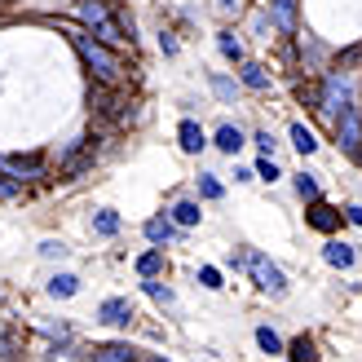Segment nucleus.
<instances>
[{"label":"nucleus","mask_w":362,"mask_h":362,"mask_svg":"<svg viewBox=\"0 0 362 362\" xmlns=\"http://www.w3.org/2000/svg\"><path fill=\"white\" fill-rule=\"evenodd\" d=\"M199 283H204V287H221V274H216L212 265H204V269H199Z\"/></svg>","instance_id":"bb28decb"},{"label":"nucleus","mask_w":362,"mask_h":362,"mask_svg":"<svg viewBox=\"0 0 362 362\" xmlns=\"http://www.w3.org/2000/svg\"><path fill=\"white\" fill-rule=\"evenodd\" d=\"M98 318L106 322V327H129V322H133V305L124 300V296H111V300H102Z\"/></svg>","instance_id":"423d86ee"},{"label":"nucleus","mask_w":362,"mask_h":362,"mask_svg":"<svg viewBox=\"0 0 362 362\" xmlns=\"http://www.w3.org/2000/svg\"><path fill=\"white\" fill-rule=\"evenodd\" d=\"M322 257H327V265L345 269V265H354V247L349 243H327V247H322Z\"/></svg>","instance_id":"4468645a"},{"label":"nucleus","mask_w":362,"mask_h":362,"mask_svg":"<svg viewBox=\"0 0 362 362\" xmlns=\"http://www.w3.org/2000/svg\"><path fill=\"white\" fill-rule=\"evenodd\" d=\"M257 146H261L265 159H269V151H274V137H269V133H257Z\"/></svg>","instance_id":"c756f323"},{"label":"nucleus","mask_w":362,"mask_h":362,"mask_svg":"<svg viewBox=\"0 0 362 362\" xmlns=\"http://www.w3.org/2000/svg\"><path fill=\"white\" fill-rule=\"evenodd\" d=\"M216 146H221L226 155H234V151L243 146V133L234 129V124H221V129H216Z\"/></svg>","instance_id":"ddd939ff"},{"label":"nucleus","mask_w":362,"mask_h":362,"mask_svg":"<svg viewBox=\"0 0 362 362\" xmlns=\"http://www.w3.org/2000/svg\"><path fill=\"white\" fill-rule=\"evenodd\" d=\"M177 137H181V151H190V155H194V151H204V129H199L194 119L181 124V133H177Z\"/></svg>","instance_id":"f8f14e48"},{"label":"nucleus","mask_w":362,"mask_h":362,"mask_svg":"<svg viewBox=\"0 0 362 362\" xmlns=\"http://www.w3.org/2000/svg\"><path fill=\"white\" fill-rule=\"evenodd\" d=\"M296 190L310 199V204H318V181H314L310 173H300V177H296Z\"/></svg>","instance_id":"5701e85b"},{"label":"nucleus","mask_w":362,"mask_h":362,"mask_svg":"<svg viewBox=\"0 0 362 362\" xmlns=\"http://www.w3.org/2000/svg\"><path fill=\"white\" fill-rule=\"evenodd\" d=\"M159 269H164V252H146V257H137V274L141 279H155Z\"/></svg>","instance_id":"f3484780"},{"label":"nucleus","mask_w":362,"mask_h":362,"mask_svg":"<svg viewBox=\"0 0 362 362\" xmlns=\"http://www.w3.org/2000/svg\"><path fill=\"white\" fill-rule=\"evenodd\" d=\"M257 173H261L265 181H274V177H279V168H274V159H261V164H257Z\"/></svg>","instance_id":"c85d7f7f"},{"label":"nucleus","mask_w":362,"mask_h":362,"mask_svg":"<svg viewBox=\"0 0 362 362\" xmlns=\"http://www.w3.org/2000/svg\"><path fill=\"white\" fill-rule=\"evenodd\" d=\"M146 292H151V296H155L159 305H173V292H168L164 283H146Z\"/></svg>","instance_id":"a878e982"},{"label":"nucleus","mask_w":362,"mask_h":362,"mask_svg":"<svg viewBox=\"0 0 362 362\" xmlns=\"http://www.w3.org/2000/svg\"><path fill=\"white\" fill-rule=\"evenodd\" d=\"M292 146H296L300 155H310V151H318V141H314V133L305 129V124H292Z\"/></svg>","instance_id":"6ab92c4d"},{"label":"nucleus","mask_w":362,"mask_h":362,"mask_svg":"<svg viewBox=\"0 0 362 362\" xmlns=\"http://www.w3.org/2000/svg\"><path fill=\"white\" fill-rule=\"evenodd\" d=\"M336 137H340V151L345 155H362V115H358V106L336 115Z\"/></svg>","instance_id":"7ed1b4c3"},{"label":"nucleus","mask_w":362,"mask_h":362,"mask_svg":"<svg viewBox=\"0 0 362 362\" xmlns=\"http://www.w3.org/2000/svg\"><path fill=\"white\" fill-rule=\"evenodd\" d=\"M0 164H5L9 173H27V177H35L45 168V159L40 155H9V159H0Z\"/></svg>","instance_id":"9b49d317"},{"label":"nucleus","mask_w":362,"mask_h":362,"mask_svg":"<svg viewBox=\"0 0 362 362\" xmlns=\"http://www.w3.org/2000/svg\"><path fill=\"white\" fill-rule=\"evenodd\" d=\"M212 88H216V98H221V102H230V98H234V84H230V80H221V76L212 80Z\"/></svg>","instance_id":"cd10ccee"},{"label":"nucleus","mask_w":362,"mask_h":362,"mask_svg":"<svg viewBox=\"0 0 362 362\" xmlns=\"http://www.w3.org/2000/svg\"><path fill=\"white\" fill-rule=\"evenodd\" d=\"M310 226H314V230H336V226H340V212L327 208V204L318 199V204L310 208Z\"/></svg>","instance_id":"9d476101"},{"label":"nucleus","mask_w":362,"mask_h":362,"mask_svg":"<svg viewBox=\"0 0 362 362\" xmlns=\"http://www.w3.org/2000/svg\"><path fill=\"white\" fill-rule=\"evenodd\" d=\"M93 362H137V349L133 345H98Z\"/></svg>","instance_id":"6e6552de"},{"label":"nucleus","mask_w":362,"mask_h":362,"mask_svg":"<svg viewBox=\"0 0 362 362\" xmlns=\"http://www.w3.org/2000/svg\"><path fill=\"white\" fill-rule=\"evenodd\" d=\"M93 230H98V234H119V212L98 208V212H93Z\"/></svg>","instance_id":"2eb2a0df"},{"label":"nucleus","mask_w":362,"mask_h":362,"mask_svg":"<svg viewBox=\"0 0 362 362\" xmlns=\"http://www.w3.org/2000/svg\"><path fill=\"white\" fill-rule=\"evenodd\" d=\"M257 345H261L265 354H279V349H283V340H279L274 332H269V327H261V332H257Z\"/></svg>","instance_id":"b1692460"},{"label":"nucleus","mask_w":362,"mask_h":362,"mask_svg":"<svg viewBox=\"0 0 362 362\" xmlns=\"http://www.w3.org/2000/svg\"><path fill=\"white\" fill-rule=\"evenodd\" d=\"M349 221H354V226H362V208H349Z\"/></svg>","instance_id":"72a5a7b5"},{"label":"nucleus","mask_w":362,"mask_h":362,"mask_svg":"<svg viewBox=\"0 0 362 362\" xmlns=\"http://www.w3.org/2000/svg\"><path fill=\"white\" fill-rule=\"evenodd\" d=\"M155 362H164V358H155Z\"/></svg>","instance_id":"f704fd0d"},{"label":"nucleus","mask_w":362,"mask_h":362,"mask_svg":"<svg viewBox=\"0 0 362 362\" xmlns=\"http://www.w3.org/2000/svg\"><path fill=\"white\" fill-rule=\"evenodd\" d=\"M199 194H204V199H221V181H216V177H199Z\"/></svg>","instance_id":"393cba45"},{"label":"nucleus","mask_w":362,"mask_h":362,"mask_svg":"<svg viewBox=\"0 0 362 362\" xmlns=\"http://www.w3.org/2000/svg\"><path fill=\"white\" fill-rule=\"evenodd\" d=\"M0 194H18V181H5V177H0Z\"/></svg>","instance_id":"473e14b6"},{"label":"nucleus","mask_w":362,"mask_h":362,"mask_svg":"<svg viewBox=\"0 0 362 362\" xmlns=\"http://www.w3.org/2000/svg\"><path fill=\"white\" fill-rule=\"evenodd\" d=\"M76 49L84 53V62L93 66V76H98L102 84H124V62L115 58V53H106L93 35H76Z\"/></svg>","instance_id":"f03ea898"},{"label":"nucleus","mask_w":362,"mask_h":362,"mask_svg":"<svg viewBox=\"0 0 362 362\" xmlns=\"http://www.w3.org/2000/svg\"><path fill=\"white\" fill-rule=\"evenodd\" d=\"M76 292H80V279L76 274H58V279L49 283V296H62L66 300V296H76Z\"/></svg>","instance_id":"dca6fc26"},{"label":"nucleus","mask_w":362,"mask_h":362,"mask_svg":"<svg viewBox=\"0 0 362 362\" xmlns=\"http://www.w3.org/2000/svg\"><path fill=\"white\" fill-rule=\"evenodd\" d=\"M292 358H296V362H318V354H314V340H305V336H300L296 345H292Z\"/></svg>","instance_id":"4be33fe9"},{"label":"nucleus","mask_w":362,"mask_h":362,"mask_svg":"<svg viewBox=\"0 0 362 362\" xmlns=\"http://www.w3.org/2000/svg\"><path fill=\"white\" fill-rule=\"evenodd\" d=\"M216 49H221V53H226V58H234V62H239V58H243V45H239V40H234V31H221V35H216Z\"/></svg>","instance_id":"412c9836"},{"label":"nucleus","mask_w":362,"mask_h":362,"mask_svg":"<svg viewBox=\"0 0 362 362\" xmlns=\"http://www.w3.org/2000/svg\"><path fill=\"white\" fill-rule=\"evenodd\" d=\"M40 252H45V257H62V252H66V247H62V243H53V239H49V243H40Z\"/></svg>","instance_id":"7c9ffc66"},{"label":"nucleus","mask_w":362,"mask_h":362,"mask_svg":"<svg viewBox=\"0 0 362 362\" xmlns=\"http://www.w3.org/2000/svg\"><path fill=\"white\" fill-rule=\"evenodd\" d=\"M336 106H340V111H349V71H332V76H327V88H322V106H318V111L322 115H336Z\"/></svg>","instance_id":"20e7f679"},{"label":"nucleus","mask_w":362,"mask_h":362,"mask_svg":"<svg viewBox=\"0 0 362 362\" xmlns=\"http://www.w3.org/2000/svg\"><path fill=\"white\" fill-rule=\"evenodd\" d=\"M247 269H252V279H257L269 296H283L287 292V279H283V269L279 265H269L265 257H247Z\"/></svg>","instance_id":"39448f33"},{"label":"nucleus","mask_w":362,"mask_h":362,"mask_svg":"<svg viewBox=\"0 0 362 362\" xmlns=\"http://www.w3.org/2000/svg\"><path fill=\"white\" fill-rule=\"evenodd\" d=\"M146 239L151 243H173L177 239V226L168 221V216H151V221H146Z\"/></svg>","instance_id":"1a4fd4ad"},{"label":"nucleus","mask_w":362,"mask_h":362,"mask_svg":"<svg viewBox=\"0 0 362 362\" xmlns=\"http://www.w3.org/2000/svg\"><path fill=\"white\" fill-rule=\"evenodd\" d=\"M173 221H177V226H194V221H199V204H190V199H181V204L173 208Z\"/></svg>","instance_id":"aec40b11"},{"label":"nucleus","mask_w":362,"mask_h":362,"mask_svg":"<svg viewBox=\"0 0 362 362\" xmlns=\"http://www.w3.org/2000/svg\"><path fill=\"white\" fill-rule=\"evenodd\" d=\"M216 9H221V13L230 18V13H239V0H216Z\"/></svg>","instance_id":"2f4dec72"},{"label":"nucleus","mask_w":362,"mask_h":362,"mask_svg":"<svg viewBox=\"0 0 362 362\" xmlns=\"http://www.w3.org/2000/svg\"><path fill=\"white\" fill-rule=\"evenodd\" d=\"M76 13H80V23L93 31L98 40H106V45H124V40H129V35L119 31V23L111 18V9H106V0H80Z\"/></svg>","instance_id":"f257e3e1"},{"label":"nucleus","mask_w":362,"mask_h":362,"mask_svg":"<svg viewBox=\"0 0 362 362\" xmlns=\"http://www.w3.org/2000/svg\"><path fill=\"white\" fill-rule=\"evenodd\" d=\"M243 84H247V88H269L265 66H261V62H243Z\"/></svg>","instance_id":"a211bd4d"},{"label":"nucleus","mask_w":362,"mask_h":362,"mask_svg":"<svg viewBox=\"0 0 362 362\" xmlns=\"http://www.w3.org/2000/svg\"><path fill=\"white\" fill-rule=\"evenodd\" d=\"M269 9H274V27L292 35L296 31V0H269Z\"/></svg>","instance_id":"0eeeda50"}]
</instances>
